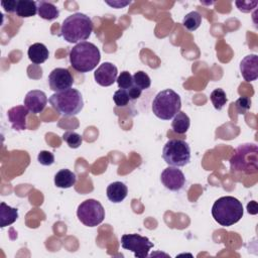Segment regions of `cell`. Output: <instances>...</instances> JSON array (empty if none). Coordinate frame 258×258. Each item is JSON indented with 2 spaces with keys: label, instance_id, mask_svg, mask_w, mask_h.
<instances>
[{
  "label": "cell",
  "instance_id": "e575fe53",
  "mask_svg": "<svg viewBox=\"0 0 258 258\" xmlns=\"http://www.w3.org/2000/svg\"><path fill=\"white\" fill-rule=\"evenodd\" d=\"M247 211L249 214H252V215H256L258 213V208H257V203L255 201H252L250 202L248 205H247Z\"/></svg>",
  "mask_w": 258,
  "mask_h": 258
},
{
  "label": "cell",
  "instance_id": "d4e9b609",
  "mask_svg": "<svg viewBox=\"0 0 258 258\" xmlns=\"http://www.w3.org/2000/svg\"><path fill=\"white\" fill-rule=\"evenodd\" d=\"M132 78H133V85L142 91L148 89L151 85V80H150L149 76L143 71L136 72L132 76Z\"/></svg>",
  "mask_w": 258,
  "mask_h": 258
},
{
  "label": "cell",
  "instance_id": "ba28073f",
  "mask_svg": "<svg viewBox=\"0 0 258 258\" xmlns=\"http://www.w3.org/2000/svg\"><path fill=\"white\" fill-rule=\"evenodd\" d=\"M77 216L80 222L85 226L96 227L104 221L105 210L100 202L89 199L79 205Z\"/></svg>",
  "mask_w": 258,
  "mask_h": 258
},
{
  "label": "cell",
  "instance_id": "3957f363",
  "mask_svg": "<svg viewBox=\"0 0 258 258\" xmlns=\"http://www.w3.org/2000/svg\"><path fill=\"white\" fill-rule=\"evenodd\" d=\"M244 210L242 203L231 196L218 199L212 207V216L214 220L224 227L232 226L238 223L243 217Z\"/></svg>",
  "mask_w": 258,
  "mask_h": 258
},
{
  "label": "cell",
  "instance_id": "d6a6232c",
  "mask_svg": "<svg viewBox=\"0 0 258 258\" xmlns=\"http://www.w3.org/2000/svg\"><path fill=\"white\" fill-rule=\"evenodd\" d=\"M127 92H128V95H129L130 100H136V99H138V98L141 96L142 90H140L139 88H137V87H135V86L133 85L131 88H129V89L127 90Z\"/></svg>",
  "mask_w": 258,
  "mask_h": 258
},
{
  "label": "cell",
  "instance_id": "8fae6325",
  "mask_svg": "<svg viewBox=\"0 0 258 258\" xmlns=\"http://www.w3.org/2000/svg\"><path fill=\"white\" fill-rule=\"evenodd\" d=\"M160 181L167 189L177 191L183 187L185 183V176L177 167L168 166L161 172Z\"/></svg>",
  "mask_w": 258,
  "mask_h": 258
},
{
  "label": "cell",
  "instance_id": "8992f818",
  "mask_svg": "<svg viewBox=\"0 0 258 258\" xmlns=\"http://www.w3.org/2000/svg\"><path fill=\"white\" fill-rule=\"evenodd\" d=\"M151 108L157 118L169 120L180 111L181 100L176 92L171 89H165L155 96Z\"/></svg>",
  "mask_w": 258,
  "mask_h": 258
},
{
  "label": "cell",
  "instance_id": "4fadbf2b",
  "mask_svg": "<svg viewBox=\"0 0 258 258\" xmlns=\"http://www.w3.org/2000/svg\"><path fill=\"white\" fill-rule=\"evenodd\" d=\"M47 104V97L40 90L29 91L24 97V106L32 114L41 113Z\"/></svg>",
  "mask_w": 258,
  "mask_h": 258
},
{
  "label": "cell",
  "instance_id": "cb8c5ba5",
  "mask_svg": "<svg viewBox=\"0 0 258 258\" xmlns=\"http://www.w3.org/2000/svg\"><path fill=\"white\" fill-rule=\"evenodd\" d=\"M210 99L212 104L214 105L216 110H221L223 109V107L226 105L227 103V96L226 93L223 89H215L211 95H210Z\"/></svg>",
  "mask_w": 258,
  "mask_h": 258
},
{
  "label": "cell",
  "instance_id": "7a4b0ae2",
  "mask_svg": "<svg viewBox=\"0 0 258 258\" xmlns=\"http://www.w3.org/2000/svg\"><path fill=\"white\" fill-rule=\"evenodd\" d=\"M69 56L71 66L79 73H88L93 71L101 59L99 48L89 41L77 43L71 49Z\"/></svg>",
  "mask_w": 258,
  "mask_h": 258
},
{
  "label": "cell",
  "instance_id": "5b68a950",
  "mask_svg": "<svg viewBox=\"0 0 258 258\" xmlns=\"http://www.w3.org/2000/svg\"><path fill=\"white\" fill-rule=\"evenodd\" d=\"M230 168L234 172L253 174L258 171V147L255 143L240 144L230 158Z\"/></svg>",
  "mask_w": 258,
  "mask_h": 258
},
{
  "label": "cell",
  "instance_id": "ac0fdd59",
  "mask_svg": "<svg viewBox=\"0 0 258 258\" xmlns=\"http://www.w3.org/2000/svg\"><path fill=\"white\" fill-rule=\"evenodd\" d=\"M76 180V174L67 168L58 170L54 175V184L59 188L72 187L73 185H75Z\"/></svg>",
  "mask_w": 258,
  "mask_h": 258
},
{
  "label": "cell",
  "instance_id": "e0dca14e",
  "mask_svg": "<svg viewBox=\"0 0 258 258\" xmlns=\"http://www.w3.org/2000/svg\"><path fill=\"white\" fill-rule=\"evenodd\" d=\"M27 55L33 63L40 64V63H43L48 58L49 52L47 47L43 43L36 42L29 46L27 50Z\"/></svg>",
  "mask_w": 258,
  "mask_h": 258
},
{
  "label": "cell",
  "instance_id": "44dd1931",
  "mask_svg": "<svg viewBox=\"0 0 258 258\" xmlns=\"http://www.w3.org/2000/svg\"><path fill=\"white\" fill-rule=\"evenodd\" d=\"M37 13L42 19L45 20L55 19L59 15V11L56 8V6L47 1L37 2Z\"/></svg>",
  "mask_w": 258,
  "mask_h": 258
},
{
  "label": "cell",
  "instance_id": "7c38bea8",
  "mask_svg": "<svg viewBox=\"0 0 258 258\" xmlns=\"http://www.w3.org/2000/svg\"><path fill=\"white\" fill-rule=\"evenodd\" d=\"M118 70L112 62L106 61L100 64V67L94 73V78L97 84L103 87H109L113 85L117 80Z\"/></svg>",
  "mask_w": 258,
  "mask_h": 258
},
{
  "label": "cell",
  "instance_id": "f546056e",
  "mask_svg": "<svg viewBox=\"0 0 258 258\" xmlns=\"http://www.w3.org/2000/svg\"><path fill=\"white\" fill-rule=\"evenodd\" d=\"M37 160L40 164H42L44 166H48V165H51L54 162V156L50 151L42 150L38 153Z\"/></svg>",
  "mask_w": 258,
  "mask_h": 258
},
{
  "label": "cell",
  "instance_id": "836d02e7",
  "mask_svg": "<svg viewBox=\"0 0 258 258\" xmlns=\"http://www.w3.org/2000/svg\"><path fill=\"white\" fill-rule=\"evenodd\" d=\"M106 3H107L108 5H110V6H112V7H115V8H123V7H125L126 5L130 4L131 2H130V1H124V2H122V1H113V2L106 1Z\"/></svg>",
  "mask_w": 258,
  "mask_h": 258
},
{
  "label": "cell",
  "instance_id": "9c48e42d",
  "mask_svg": "<svg viewBox=\"0 0 258 258\" xmlns=\"http://www.w3.org/2000/svg\"><path fill=\"white\" fill-rule=\"evenodd\" d=\"M121 246L123 249L133 252L135 257L145 258L154 245L147 237L139 234H124L121 237Z\"/></svg>",
  "mask_w": 258,
  "mask_h": 258
},
{
  "label": "cell",
  "instance_id": "484cf974",
  "mask_svg": "<svg viewBox=\"0 0 258 258\" xmlns=\"http://www.w3.org/2000/svg\"><path fill=\"white\" fill-rule=\"evenodd\" d=\"M62 139L63 141L69 145V147L71 148H79L83 142V138L82 136L74 131H67L63 133L62 135Z\"/></svg>",
  "mask_w": 258,
  "mask_h": 258
},
{
  "label": "cell",
  "instance_id": "6da1fadb",
  "mask_svg": "<svg viewBox=\"0 0 258 258\" xmlns=\"http://www.w3.org/2000/svg\"><path fill=\"white\" fill-rule=\"evenodd\" d=\"M93 27V22L89 16L77 12L63 20L60 27V35L70 43L82 42L90 37Z\"/></svg>",
  "mask_w": 258,
  "mask_h": 258
},
{
  "label": "cell",
  "instance_id": "9a60e30c",
  "mask_svg": "<svg viewBox=\"0 0 258 258\" xmlns=\"http://www.w3.org/2000/svg\"><path fill=\"white\" fill-rule=\"evenodd\" d=\"M28 110L25 106H15L8 110L7 116L10 121L12 128L17 131H22L26 129V116L28 114Z\"/></svg>",
  "mask_w": 258,
  "mask_h": 258
},
{
  "label": "cell",
  "instance_id": "4316f807",
  "mask_svg": "<svg viewBox=\"0 0 258 258\" xmlns=\"http://www.w3.org/2000/svg\"><path fill=\"white\" fill-rule=\"evenodd\" d=\"M116 82H117L119 89H122V90H128L129 88H131L133 86V78H132L131 74L127 71L121 72L120 75L118 76Z\"/></svg>",
  "mask_w": 258,
  "mask_h": 258
},
{
  "label": "cell",
  "instance_id": "1f68e13d",
  "mask_svg": "<svg viewBox=\"0 0 258 258\" xmlns=\"http://www.w3.org/2000/svg\"><path fill=\"white\" fill-rule=\"evenodd\" d=\"M1 6L4 8V10L8 13H13L16 10L17 6V1L15 0H7V1H2Z\"/></svg>",
  "mask_w": 258,
  "mask_h": 258
},
{
  "label": "cell",
  "instance_id": "2e32d148",
  "mask_svg": "<svg viewBox=\"0 0 258 258\" xmlns=\"http://www.w3.org/2000/svg\"><path fill=\"white\" fill-rule=\"evenodd\" d=\"M106 194L110 202L118 204L125 200L128 194V188L125 183L121 181H114L107 186Z\"/></svg>",
  "mask_w": 258,
  "mask_h": 258
},
{
  "label": "cell",
  "instance_id": "83f0119b",
  "mask_svg": "<svg viewBox=\"0 0 258 258\" xmlns=\"http://www.w3.org/2000/svg\"><path fill=\"white\" fill-rule=\"evenodd\" d=\"M113 101L115 102V104L118 107L126 106L129 103V101H130V98H129L127 90H122V89L117 90L114 93V95H113Z\"/></svg>",
  "mask_w": 258,
  "mask_h": 258
},
{
  "label": "cell",
  "instance_id": "f1b7e54d",
  "mask_svg": "<svg viewBox=\"0 0 258 258\" xmlns=\"http://www.w3.org/2000/svg\"><path fill=\"white\" fill-rule=\"evenodd\" d=\"M235 107L239 114H245L251 107V99L248 97H240L236 101Z\"/></svg>",
  "mask_w": 258,
  "mask_h": 258
},
{
  "label": "cell",
  "instance_id": "5bb4252c",
  "mask_svg": "<svg viewBox=\"0 0 258 258\" xmlns=\"http://www.w3.org/2000/svg\"><path fill=\"white\" fill-rule=\"evenodd\" d=\"M240 72L246 82L255 81L258 78V56L256 54L246 55L240 62Z\"/></svg>",
  "mask_w": 258,
  "mask_h": 258
},
{
  "label": "cell",
  "instance_id": "4dcf8cb0",
  "mask_svg": "<svg viewBox=\"0 0 258 258\" xmlns=\"http://www.w3.org/2000/svg\"><path fill=\"white\" fill-rule=\"evenodd\" d=\"M238 9L242 12H250L253 8H255L258 4L257 1H236L235 2Z\"/></svg>",
  "mask_w": 258,
  "mask_h": 258
},
{
  "label": "cell",
  "instance_id": "ffe728a7",
  "mask_svg": "<svg viewBox=\"0 0 258 258\" xmlns=\"http://www.w3.org/2000/svg\"><path fill=\"white\" fill-rule=\"evenodd\" d=\"M15 13L22 18L34 16L37 13V2L32 0H17Z\"/></svg>",
  "mask_w": 258,
  "mask_h": 258
},
{
  "label": "cell",
  "instance_id": "603a6c76",
  "mask_svg": "<svg viewBox=\"0 0 258 258\" xmlns=\"http://www.w3.org/2000/svg\"><path fill=\"white\" fill-rule=\"evenodd\" d=\"M202 23V16L198 11L187 13L182 19V25L189 31H194L200 27Z\"/></svg>",
  "mask_w": 258,
  "mask_h": 258
},
{
  "label": "cell",
  "instance_id": "d6986e66",
  "mask_svg": "<svg viewBox=\"0 0 258 258\" xmlns=\"http://www.w3.org/2000/svg\"><path fill=\"white\" fill-rule=\"evenodd\" d=\"M18 219V211L6 205L4 202L0 204V227L4 228L13 224Z\"/></svg>",
  "mask_w": 258,
  "mask_h": 258
},
{
  "label": "cell",
  "instance_id": "7402d4cb",
  "mask_svg": "<svg viewBox=\"0 0 258 258\" xmlns=\"http://www.w3.org/2000/svg\"><path fill=\"white\" fill-rule=\"evenodd\" d=\"M190 125V120L189 117L184 113L179 111L172 119L171 122V127L172 130L177 133V134H184Z\"/></svg>",
  "mask_w": 258,
  "mask_h": 258
},
{
  "label": "cell",
  "instance_id": "30bf717a",
  "mask_svg": "<svg viewBox=\"0 0 258 258\" xmlns=\"http://www.w3.org/2000/svg\"><path fill=\"white\" fill-rule=\"evenodd\" d=\"M50 90L61 92L70 89L74 84V78L69 70L63 68H56L50 72L47 78Z\"/></svg>",
  "mask_w": 258,
  "mask_h": 258
},
{
  "label": "cell",
  "instance_id": "52a82bcc",
  "mask_svg": "<svg viewBox=\"0 0 258 258\" xmlns=\"http://www.w3.org/2000/svg\"><path fill=\"white\" fill-rule=\"evenodd\" d=\"M162 158L169 166H184L190 160V147L184 140L170 139L163 147Z\"/></svg>",
  "mask_w": 258,
  "mask_h": 258
},
{
  "label": "cell",
  "instance_id": "277c9868",
  "mask_svg": "<svg viewBox=\"0 0 258 258\" xmlns=\"http://www.w3.org/2000/svg\"><path fill=\"white\" fill-rule=\"evenodd\" d=\"M49 103L53 110L63 117L76 116L84 107L81 92L73 88L52 94L49 98Z\"/></svg>",
  "mask_w": 258,
  "mask_h": 258
}]
</instances>
